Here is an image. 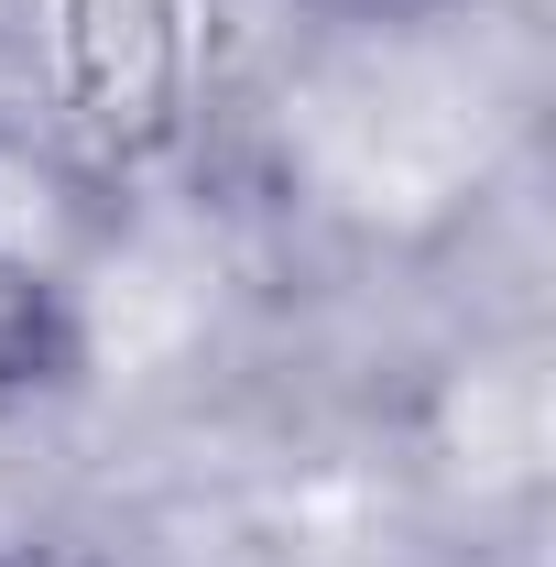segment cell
<instances>
[{
    "label": "cell",
    "mask_w": 556,
    "mask_h": 567,
    "mask_svg": "<svg viewBox=\"0 0 556 567\" xmlns=\"http://www.w3.org/2000/svg\"><path fill=\"white\" fill-rule=\"evenodd\" d=\"M295 11H317V22H349V33H393V22H436L447 0H295Z\"/></svg>",
    "instance_id": "6da1fadb"
},
{
    "label": "cell",
    "mask_w": 556,
    "mask_h": 567,
    "mask_svg": "<svg viewBox=\"0 0 556 567\" xmlns=\"http://www.w3.org/2000/svg\"><path fill=\"white\" fill-rule=\"evenodd\" d=\"M0 567H33V557H22V546H0Z\"/></svg>",
    "instance_id": "7a4b0ae2"
}]
</instances>
